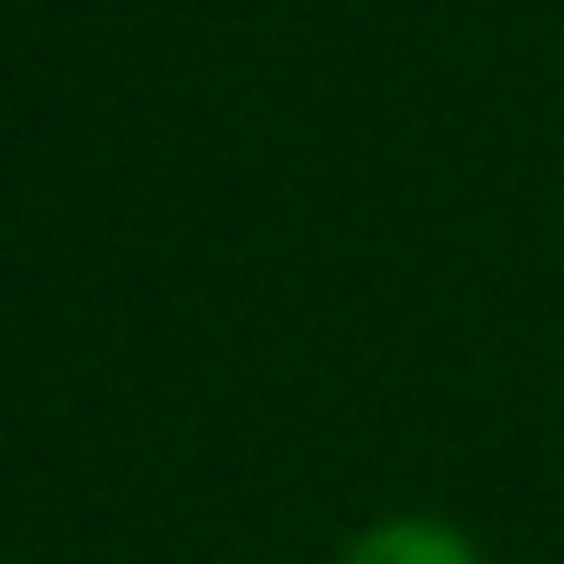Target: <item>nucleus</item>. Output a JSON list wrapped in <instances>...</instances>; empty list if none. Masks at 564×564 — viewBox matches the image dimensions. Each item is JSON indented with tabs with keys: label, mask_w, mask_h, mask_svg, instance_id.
Masks as SVG:
<instances>
[{
	"label": "nucleus",
	"mask_w": 564,
	"mask_h": 564,
	"mask_svg": "<svg viewBox=\"0 0 564 564\" xmlns=\"http://www.w3.org/2000/svg\"><path fill=\"white\" fill-rule=\"evenodd\" d=\"M339 564H485V551L445 518H379L339 551Z\"/></svg>",
	"instance_id": "nucleus-1"
}]
</instances>
